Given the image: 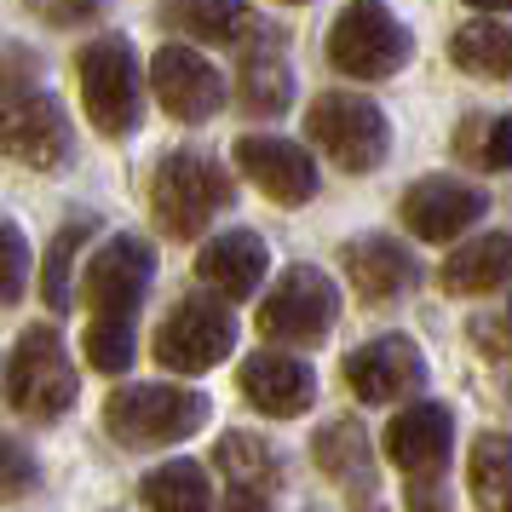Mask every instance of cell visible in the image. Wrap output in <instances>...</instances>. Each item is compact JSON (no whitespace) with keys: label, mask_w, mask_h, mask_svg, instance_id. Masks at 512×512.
<instances>
[{"label":"cell","mask_w":512,"mask_h":512,"mask_svg":"<svg viewBox=\"0 0 512 512\" xmlns=\"http://www.w3.org/2000/svg\"><path fill=\"white\" fill-rule=\"evenodd\" d=\"M202 420H208V397L190 386H116L104 403V426L127 449H167L202 432Z\"/></svg>","instance_id":"1"},{"label":"cell","mask_w":512,"mask_h":512,"mask_svg":"<svg viewBox=\"0 0 512 512\" xmlns=\"http://www.w3.org/2000/svg\"><path fill=\"white\" fill-rule=\"evenodd\" d=\"M415 35L392 18L386 0H351L328 29V64L351 81H386L409 64Z\"/></svg>","instance_id":"2"},{"label":"cell","mask_w":512,"mask_h":512,"mask_svg":"<svg viewBox=\"0 0 512 512\" xmlns=\"http://www.w3.org/2000/svg\"><path fill=\"white\" fill-rule=\"evenodd\" d=\"M81 98H87V121L110 139H127L139 133L144 121V81H139V58L121 35H98L81 47Z\"/></svg>","instance_id":"3"},{"label":"cell","mask_w":512,"mask_h":512,"mask_svg":"<svg viewBox=\"0 0 512 512\" xmlns=\"http://www.w3.org/2000/svg\"><path fill=\"white\" fill-rule=\"evenodd\" d=\"M225 202H231V179H225L219 162L196 156V150H173V156L156 162L150 208H156V225L167 236H202Z\"/></svg>","instance_id":"4"},{"label":"cell","mask_w":512,"mask_h":512,"mask_svg":"<svg viewBox=\"0 0 512 512\" xmlns=\"http://www.w3.org/2000/svg\"><path fill=\"white\" fill-rule=\"evenodd\" d=\"M305 133L340 173H374L392 150V121L357 93H323L305 110Z\"/></svg>","instance_id":"5"},{"label":"cell","mask_w":512,"mask_h":512,"mask_svg":"<svg viewBox=\"0 0 512 512\" xmlns=\"http://www.w3.org/2000/svg\"><path fill=\"white\" fill-rule=\"evenodd\" d=\"M81 392V380H75V363L64 340H58V328H24V340L12 351V363H6V397H12V409L29 420H52L64 415Z\"/></svg>","instance_id":"6"},{"label":"cell","mask_w":512,"mask_h":512,"mask_svg":"<svg viewBox=\"0 0 512 512\" xmlns=\"http://www.w3.org/2000/svg\"><path fill=\"white\" fill-rule=\"evenodd\" d=\"M0 156L24 167H64L70 162V121L58 98L41 93L35 81H6L0 87Z\"/></svg>","instance_id":"7"},{"label":"cell","mask_w":512,"mask_h":512,"mask_svg":"<svg viewBox=\"0 0 512 512\" xmlns=\"http://www.w3.org/2000/svg\"><path fill=\"white\" fill-rule=\"evenodd\" d=\"M334 323H340V288L317 265H288L259 305V334L288 346H317Z\"/></svg>","instance_id":"8"},{"label":"cell","mask_w":512,"mask_h":512,"mask_svg":"<svg viewBox=\"0 0 512 512\" xmlns=\"http://www.w3.org/2000/svg\"><path fill=\"white\" fill-rule=\"evenodd\" d=\"M236 351V323L225 305L213 300H185L167 311V323L156 328V363L167 374H202L213 363H225Z\"/></svg>","instance_id":"9"},{"label":"cell","mask_w":512,"mask_h":512,"mask_svg":"<svg viewBox=\"0 0 512 512\" xmlns=\"http://www.w3.org/2000/svg\"><path fill=\"white\" fill-rule=\"evenodd\" d=\"M150 277H156V248L144 236H110L93 259H87V305L93 317H133L139 300L150 294Z\"/></svg>","instance_id":"10"},{"label":"cell","mask_w":512,"mask_h":512,"mask_svg":"<svg viewBox=\"0 0 512 512\" xmlns=\"http://www.w3.org/2000/svg\"><path fill=\"white\" fill-rule=\"evenodd\" d=\"M150 87H156V98H162V110L173 121H208L219 104H225V81H219V70H213L202 52H190L185 41H167V47H156V58H150Z\"/></svg>","instance_id":"11"},{"label":"cell","mask_w":512,"mask_h":512,"mask_svg":"<svg viewBox=\"0 0 512 512\" xmlns=\"http://www.w3.org/2000/svg\"><path fill=\"white\" fill-rule=\"evenodd\" d=\"M484 190L466 185V179H449V173H426L403 190V225L420 236V242H455L466 225L484 219Z\"/></svg>","instance_id":"12"},{"label":"cell","mask_w":512,"mask_h":512,"mask_svg":"<svg viewBox=\"0 0 512 512\" xmlns=\"http://www.w3.org/2000/svg\"><path fill=\"white\" fill-rule=\"evenodd\" d=\"M340 374H346L357 403H397V397H409L426 380V357H420L415 340L386 334V340H369V346L351 351Z\"/></svg>","instance_id":"13"},{"label":"cell","mask_w":512,"mask_h":512,"mask_svg":"<svg viewBox=\"0 0 512 512\" xmlns=\"http://www.w3.org/2000/svg\"><path fill=\"white\" fill-rule=\"evenodd\" d=\"M236 167H242L277 208H305V202L317 196V162H311L305 144H294V139L248 133V139H236Z\"/></svg>","instance_id":"14"},{"label":"cell","mask_w":512,"mask_h":512,"mask_svg":"<svg viewBox=\"0 0 512 512\" xmlns=\"http://www.w3.org/2000/svg\"><path fill=\"white\" fill-rule=\"evenodd\" d=\"M242 397L254 403L259 415H305L311 403H317V374L305 369L300 357H288V351L265 346L254 351L248 363H242Z\"/></svg>","instance_id":"15"},{"label":"cell","mask_w":512,"mask_h":512,"mask_svg":"<svg viewBox=\"0 0 512 512\" xmlns=\"http://www.w3.org/2000/svg\"><path fill=\"white\" fill-rule=\"evenodd\" d=\"M449 443H455V420H449L443 403H409L386 426V455L409 478H438L443 461H449Z\"/></svg>","instance_id":"16"},{"label":"cell","mask_w":512,"mask_h":512,"mask_svg":"<svg viewBox=\"0 0 512 512\" xmlns=\"http://www.w3.org/2000/svg\"><path fill=\"white\" fill-rule=\"evenodd\" d=\"M340 265H346L351 288L374 305H386V300H397L403 288H415V259H409V248L392 242V236H357V242H346V248H340Z\"/></svg>","instance_id":"17"},{"label":"cell","mask_w":512,"mask_h":512,"mask_svg":"<svg viewBox=\"0 0 512 512\" xmlns=\"http://www.w3.org/2000/svg\"><path fill=\"white\" fill-rule=\"evenodd\" d=\"M265 242L254 231H219L196 254V277L208 282L213 294H225V300H248L259 282H265Z\"/></svg>","instance_id":"18"},{"label":"cell","mask_w":512,"mask_h":512,"mask_svg":"<svg viewBox=\"0 0 512 512\" xmlns=\"http://www.w3.org/2000/svg\"><path fill=\"white\" fill-rule=\"evenodd\" d=\"M438 282L449 294H489L512 282V231H484V236H466L455 254L443 259Z\"/></svg>","instance_id":"19"},{"label":"cell","mask_w":512,"mask_h":512,"mask_svg":"<svg viewBox=\"0 0 512 512\" xmlns=\"http://www.w3.org/2000/svg\"><path fill=\"white\" fill-rule=\"evenodd\" d=\"M162 24L208 47H242L259 29L242 0H162Z\"/></svg>","instance_id":"20"},{"label":"cell","mask_w":512,"mask_h":512,"mask_svg":"<svg viewBox=\"0 0 512 512\" xmlns=\"http://www.w3.org/2000/svg\"><path fill=\"white\" fill-rule=\"evenodd\" d=\"M311 455H317V466H323V472H328L340 489H346V495H369V489H374L369 432H363L351 415L328 420L323 432H317V443H311Z\"/></svg>","instance_id":"21"},{"label":"cell","mask_w":512,"mask_h":512,"mask_svg":"<svg viewBox=\"0 0 512 512\" xmlns=\"http://www.w3.org/2000/svg\"><path fill=\"white\" fill-rule=\"evenodd\" d=\"M449 58L466 75H484V81H512V24H466L449 35Z\"/></svg>","instance_id":"22"},{"label":"cell","mask_w":512,"mask_h":512,"mask_svg":"<svg viewBox=\"0 0 512 512\" xmlns=\"http://www.w3.org/2000/svg\"><path fill=\"white\" fill-rule=\"evenodd\" d=\"M144 507L150 512H213V484L202 461H167L144 478Z\"/></svg>","instance_id":"23"},{"label":"cell","mask_w":512,"mask_h":512,"mask_svg":"<svg viewBox=\"0 0 512 512\" xmlns=\"http://www.w3.org/2000/svg\"><path fill=\"white\" fill-rule=\"evenodd\" d=\"M472 501L484 512H512V432H484L472 443Z\"/></svg>","instance_id":"24"},{"label":"cell","mask_w":512,"mask_h":512,"mask_svg":"<svg viewBox=\"0 0 512 512\" xmlns=\"http://www.w3.org/2000/svg\"><path fill=\"white\" fill-rule=\"evenodd\" d=\"M236 98L254 116H282L288 98H294V70L282 64L277 52H248L242 58V75H236Z\"/></svg>","instance_id":"25"},{"label":"cell","mask_w":512,"mask_h":512,"mask_svg":"<svg viewBox=\"0 0 512 512\" xmlns=\"http://www.w3.org/2000/svg\"><path fill=\"white\" fill-rule=\"evenodd\" d=\"M213 461H219V472L231 478V489H259V495H271L277 489V455L265 449L259 438H248V432H225V438L213 443Z\"/></svg>","instance_id":"26"},{"label":"cell","mask_w":512,"mask_h":512,"mask_svg":"<svg viewBox=\"0 0 512 512\" xmlns=\"http://www.w3.org/2000/svg\"><path fill=\"white\" fill-rule=\"evenodd\" d=\"M455 150L478 173H507L512 167V116H472L455 133Z\"/></svg>","instance_id":"27"},{"label":"cell","mask_w":512,"mask_h":512,"mask_svg":"<svg viewBox=\"0 0 512 512\" xmlns=\"http://www.w3.org/2000/svg\"><path fill=\"white\" fill-rule=\"evenodd\" d=\"M133 357H139L133 317H93V328H87V363L98 374H127Z\"/></svg>","instance_id":"28"},{"label":"cell","mask_w":512,"mask_h":512,"mask_svg":"<svg viewBox=\"0 0 512 512\" xmlns=\"http://www.w3.org/2000/svg\"><path fill=\"white\" fill-rule=\"evenodd\" d=\"M81 236H87V225L70 219L64 231L52 236L47 259H41V300H47V311H70V305H75V294H70V259H75V248H81Z\"/></svg>","instance_id":"29"},{"label":"cell","mask_w":512,"mask_h":512,"mask_svg":"<svg viewBox=\"0 0 512 512\" xmlns=\"http://www.w3.org/2000/svg\"><path fill=\"white\" fill-rule=\"evenodd\" d=\"M29 288V242L12 219H0V305H18Z\"/></svg>","instance_id":"30"},{"label":"cell","mask_w":512,"mask_h":512,"mask_svg":"<svg viewBox=\"0 0 512 512\" xmlns=\"http://www.w3.org/2000/svg\"><path fill=\"white\" fill-rule=\"evenodd\" d=\"M35 489V461L18 438H0V501H24Z\"/></svg>","instance_id":"31"},{"label":"cell","mask_w":512,"mask_h":512,"mask_svg":"<svg viewBox=\"0 0 512 512\" xmlns=\"http://www.w3.org/2000/svg\"><path fill=\"white\" fill-rule=\"evenodd\" d=\"M409 512H443L438 478H409Z\"/></svg>","instance_id":"32"},{"label":"cell","mask_w":512,"mask_h":512,"mask_svg":"<svg viewBox=\"0 0 512 512\" xmlns=\"http://www.w3.org/2000/svg\"><path fill=\"white\" fill-rule=\"evenodd\" d=\"M225 512H271V495H259V489H231Z\"/></svg>","instance_id":"33"},{"label":"cell","mask_w":512,"mask_h":512,"mask_svg":"<svg viewBox=\"0 0 512 512\" xmlns=\"http://www.w3.org/2000/svg\"><path fill=\"white\" fill-rule=\"evenodd\" d=\"M466 6H478V12H507L512 0H466Z\"/></svg>","instance_id":"34"},{"label":"cell","mask_w":512,"mask_h":512,"mask_svg":"<svg viewBox=\"0 0 512 512\" xmlns=\"http://www.w3.org/2000/svg\"><path fill=\"white\" fill-rule=\"evenodd\" d=\"M507 323H512V311H507Z\"/></svg>","instance_id":"35"}]
</instances>
